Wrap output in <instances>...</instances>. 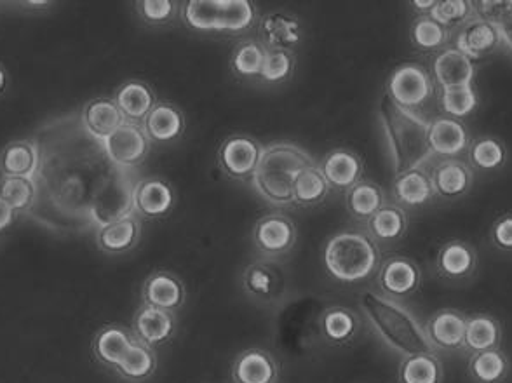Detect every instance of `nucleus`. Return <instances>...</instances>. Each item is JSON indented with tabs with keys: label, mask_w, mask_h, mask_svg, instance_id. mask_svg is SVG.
<instances>
[{
	"label": "nucleus",
	"mask_w": 512,
	"mask_h": 383,
	"mask_svg": "<svg viewBox=\"0 0 512 383\" xmlns=\"http://www.w3.org/2000/svg\"><path fill=\"white\" fill-rule=\"evenodd\" d=\"M39 148L34 208L27 218L58 236L95 230L91 206L103 185L119 171L103 143L89 135L81 112L54 115L32 136Z\"/></svg>",
	"instance_id": "1"
},
{
	"label": "nucleus",
	"mask_w": 512,
	"mask_h": 383,
	"mask_svg": "<svg viewBox=\"0 0 512 383\" xmlns=\"http://www.w3.org/2000/svg\"><path fill=\"white\" fill-rule=\"evenodd\" d=\"M378 121L384 133L385 145L391 159L394 175H403L411 169H422L431 161L429 124L413 110L399 107L389 96H382L378 105Z\"/></svg>",
	"instance_id": "2"
},
{
	"label": "nucleus",
	"mask_w": 512,
	"mask_h": 383,
	"mask_svg": "<svg viewBox=\"0 0 512 383\" xmlns=\"http://www.w3.org/2000/svg\"><path fill=\"white\" fill-rule=\"evenodd\" d=\"M359 305L380 340L398 352L399 356L436 354L425 335L424 326L398 300L375 291H363L359 296Z\"/></svg>",
	"instance_id": "3"
},
{
	"label": "nucleus",
	"mask_w": 512,
	"mask_h": 383,
	"mask_svg": "<svg viewBox=\"0 0 512 383\" xmlns=\"http://www.w3.org/2000/svg\"><path fill=\"white\" fill-rule=\"evenodd\" d=\"M314 161L304 148L293 143H276L263 148L262 159L253 175L256 192L274 206L293 202V183Z\"/></svg>",
	"instance_id": "4"
},
{
	"label": "nucleus",
	"mask_w": 512,
	"mask_h": 383,
	"mask_svg": "<svg viewBox=\"0 0 512 383\" xmlns=\"http://www.w3.org/2000/svg\"><path fill=\"white\" fill-rule=\"evenodd\" d=\"M324 265L340 283H363L380 269V249L366 234L340 232L326 244Z\"/></svg>",
	"instance_id": "5"
},
{
	"label": "nucleus",
	"mask_w": 512,
	"mask_h": 383,
	"mask_svg": "<svg viewBox=\"0 0 512 383\" xmlns=\"http://www.w3.org/2000/svg\"><path fill=\"white\" fill-rule=\"evenodd\" d=\"M138 182H140V176L135 169H119L103 185V189L98 192L91 206V222L95 225V232L108 223L117 222L135 213L133 197H135Z\"/></svg>",
	"instance_id": "6"
},
{
	"label": "nucleus",
	"mask_w": 512,
	"mask_h": 383,
	"mask_svg": "<svg viewBox=\"0 0 512 383\" xmlns=\"http://www.w3.org/2000/svg\"><path fill=\"white\" fill-rule=\"evenodd\" d=\"M102 143L110 162L122 169H136L150 152V138L138 122H124Z\"/></svg>",
	"instance_id": "7"
},
{
	"label": "nucleus",
	"mask_w": 512,
	"mask_h": 383,
	"mask_svg": "<svg viewBox=\"0 0 512 383\" xmlns=\"http://www.w3.org/2000/svg\"><path fill=\"white\" fill-rule=\"evenodd\" d=\"M434 93L431 75L415 63L396 68L387 82V93L392 101L406 110L424 105Z\"/></svg>",
	"instance_id": "8"
},
{
	"label": "nucleus",
	"mask_w": 512,
	"mask_h": 383,
	"mask_svg": "<svg viewBox=\"0 0 512 383\" xmlns=\"http://www.w3.org/2000/svg\"><path fill=\"white\" fill-rule=\"evenodd\" d=\"M422 283V272L417 263L406 256H392L378 269V286L382 295L392 300L413 295Z\"/></svg>",
	"instance_id": "9"
},
{
	"label": "nucleus",
	"mask_w": 512,
	"mask_h": 383,
	"mask_svg": "<svg viewBox=\"0 0 512 383\" xmlns=\"http://www.w3.org/2000/svg\"><path fill=\"white\" fill-rule=\"evenodd\" d=\"M500 28L474 16L455 35V48L471 61L483 60L486 56L502 48Z\"/></svg>",
	"instance_id": "10"
},
{
	"label": "nucleus",
	"mask_w": 512,
	"mask_h": 383,
	"mask_svg": "<svg viewBox=\"0 0 512 383\" xmlns=\"http://www.w3.org/2000/svg\"><path fill=\"white\" fill-rule=\"evenodd\" d=\"M467 317L459 310L443 309L424 324L425 335L434 350L457 352L465 347Z\"/></svg>",
	"instance_id": "11"
},
{
	"label": "nucleus",
	"mask_w": 512,
	"mask_h": 383,
	"mask_svg": "<svg viewBox=\"0 0 512 383\" xmlns=\"http://www.w3.org/2000/svg\"><path fill=\"white\" fill-rule=\"evenodd\" d=\"M262 154L260 143L246 136H234L220 148V164L227 175L244 180L255 175Z\"/></svg>",
	"instance_id": "12"
},
{
	"label": "nucleus",
	"mask_w": 512,
	"mask_h": 383,
	"mask_svg": "<svg viewBox=\"0 0 512 383\" xmlns=\"http://www.w3.org/2000/svg\"><path fill=\"white\" fill-rule=\"evenodd\" d=\"M432 75L441 89L465 88L474 86L476 67L474 61L469 60L459 49L445 48L439 51L432 61Z\"/></svg>",
	"instance_id": "13"
},
{
	"label": "nucleus",
	"mask_w": 512,
	"mask_h": 383,
	"mask_svg": "<svg viewBox=\"0 0 512 383\" xmlns=\"http://www.w3.org/2000/svg\"><path fill=\"white\" fill-rule=\"evenodd\" d=\"M436 267L439 276L445 277L446 281L462 283L471 279L478 269V253L469 242L452 239L439 249Z\"/></svg>",
	"instance_id": "14"
},
{
	"label": "nucleus",
	"mask_w": 512,
	"mask_h": 383,
	"mask_svg": "<svg viewBox=\"0 0 512 383\" xmlns=\"http://www.w3.org/2000/svg\"><path fill=\"white\" fill-rule=\"evenodd\" d=\"M142 298L143 305L173 314L175 310L182 309L187 300V289L175 274L161 270L145 281Z\"/></svg>",
	"instance_id": "15"
},
{
	"label": "nucleus",
	"mask_w": 512,
	"mask_h": 383,
	"mask_svg": "<svg viewBox=\"0 0 512 383\" xmlns=\"http://www.w3.org/2000/svg\"><path fill=\"white\" fill-rule=\"evenodd\" d=\"M429 147L432 155L445 157L452 161L453 157L467 152L471 145V138L462 122L452 117H438L429 124Z\"/></svg>",
	"instance_id": "16"
},
{
	"label": "nucleus",
	"mask_w": 512,
	"mask_h": 383,
	"mask_svg": "<svg viewBox=\"0 0 512 383\" xmlns=\"http://www.w3.org/2000/svg\"><path fill=\"white\" fill-rule=\"evenodd\" d=\"M297 241V229L288 216L270 215L256 223V248L265 255L277 256L288 253Z\"/></svg>",
	"instance_id": "17"
},
{
	"label": "nucleus",
	"mask_w": 512,
	"mask_h": 383,
	"mask_svg": "<svg viewBox=\"0 0 512 383\" xmlns=\"http://www.w3.org/2000/svg\"><path fill=\"white\" fill-rule=\"evenodd\" d=\"M133 204L135 215L147 220H157L164 218L173 209L175 194L168 183L162 182L159 178H147L136 183Z\"/></svg>",
	"instance_id": "18"
},
{
	"label": "nucleus",
	"mask_w": 512,
	"mask_h": 383,
	"mask_svg": "<svg viewBox=\"0 0 512 383\" xmlns=\"http://www.w3.org/2000/svg\"><path fill=\"white\" fill-rule=\"evenodd\" d=\"M133 333L138 342H142L150 349L162 347L164 343H168L173 338L175 317L171 312L143 305L133 319Z\"/></svg>",
	"instance_id": "19"
},
{
	"label": "nucleus",
	"mask_w": 512,
	"mask_h": 383,
	"mask_svg": "<svg viewBox=\"0 0 512 383\" xmlns=\"http://www.w3.org/2000/svg\"><path fill=\"white\" fill-rule=\"evenodd\" d=\"M434 192L445 201H457L460 197L469 194L474 176L469 164L457 161H445L434 169L431 176Z\"/></svg>",
	"instance_id": "20"
},
{
	"label": "nucleus",
	"mask_w": 512,
	"mask_h": 383,
	"mask_svg": "<svg viewBox=\"0 0 512 383\" xmlns=\"http://www.w3.org/2000/svg\"><path fill=\"white\" fill-rule=\"evenodd\" d=\"M81 119L86 131L98 142L107 140L108 136L121 128L124 122H128L117 107V103L108 98H98L86 103L81 110Z\"/></svg>",
	"instance_id": "21"
},
{
	"label": "nucleus",
	"mask_w": 512,
	"mask_h": 383,
	"mask_svg": "<svg viewBox=\"0 0 512 383\" xmlns=\"http://www.w3.org/2000/svg\"><path fill=\"white\" fill-rule=\"evenodd\" d=\"M140 236H142V225L138 216L133 213L96 230V244L107 255H124L135 248L140 241Z\"/></svg>",
	"instance_id": "22"
},
{
	"label": "nucleus",
	"mask_w": 512,
	"mask_h": 383,
	"mask_svg": "<svg viewBox=\"0 0 512 383\" xmlns=\"http://www.w3.org/2000/svg\"><path fill=\"white\" fill-rule=\"evenodd\" d=\"M39 169V148L34 140L7 143L0 152V175L34 180Z\"/></svg>",
	"instance_id": "23"
},
{
	"label": "nucleus",
	"mask_w": 512,
	"mask_h": 383,
	"mask_svg": "<svg viewBox=\"0 0 512 383\" xmlns=\"http://www.w3.org/2000/svg\"><path fill=\"white\" fill-rule=\"evenodd\" d=\"M321 173L330 187L351 190L361 180L363 162L351 150H335L324 159Z\"/></svg>",
	"instance_id": "24"
},
{
	"label": "nucleus",
	"mask_w": 512,
	"mask_h": 383,
	"mask_svg": "<svg viewBox=\"0 0 512 383\" xmlns=\"http://www.w3.org/2000/svg\"><path fill=\"white\" fill-rule=\"evenodd\" d=\"M135 340V336L131 335L126 328H122L119 324H108L95 336L93 352L103 366L117 368Z\"/></svg>",
	"instance_id": "25"
},
{
	"label": "nucleus",
	"mask_w": 512,
	"mask_h": 383,
	"mask_svg": "<svg viewBox=\"0 0 512 383\" xmlns=\"http://www.w3.org/2000/svg\"><path fill=\"white\" fill-rule=\"evenodd\" d=\"M394 197L406 208H424L436 197L431 176L424 169H411L394 178Z\"/></svg>",
	"instance_id": "26"
},
{
	"label": "nucleus",
	"mask_w": 512,
	"mask_h": 383,
	"mask_svg": "<svg viewBox=\"0 0 512 383\" xmlns=\"http://www.w3.org/2000/svg\"><path fill=\"white\" fill-rule=\"evenodd\" d=\"M234 383H276V361L260 349H250L232 366Z\"/></svg>",
	"instance_id": "27"
},
{
	"label": "nucleus",
	"mask_w": 512,
	"mask_h": 383,
	"mask_svg": "<svg viewBox=\"0 0 512 383\" xmlns=\"http://www.w3.org/2000/svg\"><path fill=\"white\" fill-rule=\"evenodd\" d=\"M117 107L128 122L145 121L157 105L154 91L140 81H129L117 89L114 98Z\"/></svg>",
	"instance_id": "28"
},
{
	"label": "nucleus",
	"mask_w": 512,
	"mask_h": 383,
	"mask_svg": "<svg viewBox=\"0 0 512 383\" xmlns=\"http://www.w3.org/2000/svg\"><path fill=\"white\" fill-rule=\"evenodd\" d=\"M244 288L258 300L270 302L279 298L283 293V272L277 269V265L267 262L251 263L243 276Z\"/></svg>",
	"instance_id": "29"
},
{
	"label": "nucleus",
	"mask_w": 512,
	"mask_h": 383,
	"mask_svg": "<svg viewBox=\"0 0 512 383\" xmlns=\"http://www.w3.org/2000/svg\"><path fill=\"white\" fill-rule=\"evenodd\" d=\"M150 142H175L185 129V119L178 108L169 103H157L143 124Z\"/></svg>",
	"instance_id": "30"
},
{
	"label": "nucleus",
	"mask_w": 512,
	"mask_h": 383,
	"mask_svg": "<svg viewBox=\"0 0 512 383\" xmlns=\"http://www.w3.org/2000/svg\"><path fill=\"white\" fill-rule=\"evenodd\" d=\"M502 342V326L488 314H478L467 319L464 349L471 354L497 350Z\"/></svg>",
	"instance_id": "31"
},
{
	"label": "nucleus",
	"mask_w": 512,
	"mask_h": 383,
	"mask_svg": "<svg viewBox=\"0 0 512 383\" xmlns=\"http://www.w3.org/2000/svg\"><path fill=\"white\" fill-rule=\"evenodd\" d=\"M469 164L481 173H497L507 164V148L499 138L481 136L467 148Z\"/></svg>",
	"instance_id": "32"
},
{
	"label": "nucleus",
	"mask_w": 512,
	"mask_h": 383,
	"mask_svg": "<svg viewBox=\"0 0 512 383\" xmlns=\"http://www.w3.org/2000/svg\"><path fill=\"white\" fill-rule=\"evenodd\" d=\"M408 218L405 209L399 206H384L368 220V232L373 241L396 242L405 236Z\"/></svg>",
	"instance_id": "33"
},
{
	"label": "nucleus",
	"mask_w": 512,
	"mask_h": 383,
	"mask_svg": "<svg viewBox=\"0 0 512 383\" xmlns=\"http://www.w3.org/2000/svg\"><path fill=\"white\" fill-rule=\"evenodd\" d=\"M509 370V357L500 349L472 354L469 359V373L476 383H504Z\"/></svg>",
	"instance_id": "34"
},
{
	"label": "nucleus",
	"mask_w": 512,
	"mask_h": 383,
	"mask_svg": "<svg viewBox=\"0 0 512 383\" xmlns=\"http://www.w3.org/2000/svg\"><path fill=\"white\" fill-rule=\"evenodd\" d=\"M260 32L270 51H288L300 42V27L297 21L284 14H270L263 18Z\"/></svg>",
	"instance_id": "35"
},
{
	"label": "nucleus",
	"mask_w": 512,
	"mask_h": 383,
	"mask_svg": "<svg viewBox=\"0 0 512 383\" xmlns=\"http://www.w3.org/2000/svg\"><path fill=\"white\" fill-rule=\"evenodd\" d=\"M115 370L129 382H143L152 377L157 370V354L154 349L135 340L128 354Z\"/></svg>",
	"instance_id": "36"
},
{
	"label": "nucleus",
	"mask_w": 512,
	"mask_h": 383,
	"mask_svg": "<svg viewBox=\"0 0 512 383\" xmlns=\"http://www.w3.org/2000/svg\"><path fill=\"white\" fill-rule=\"evenodd\" d=\"M358 330L359 319L352 310L345 307H331L324 312L321 331L328 342L344 345L351 342Z\"/></svg>",
	"instance_id": "37"
},
{
	"label": "nucleus",
	"mask_w": 512,
	"mask_h": 383,
	"mask_svg": "<svg viewBox=\"0 0 512 383\" xmlns=\"http://www.w3.org/2000/svg\"><path fill=\"white\" fill-rule=\"evenodd\" d=\"M345 204L354 218L370 220L378 209L384 208V192L375 183L359 182L351 190H347Z\"/></svg>",
	"instance_id": "38"
},
{
	"label": "nucleus",
	"mask_w": 512,
	"mask_h": 383,
	"mask_svg": "<svg viewBox=\"0 0 512 383\" xmlns=\"http://www.w3.org/2000/svg\"><path fill=\"white\" fill-rule=\"evenodd\" d=\"M443 366L436 354L405 357L399 366V383H441Z\"/></svg>",
	"instance_id": "39"
},
{
	"label": "nucleus",
	"mask_w": 512,
	"mask_h": 383,
	"mask_svg": "<svg viewBox=\"0 0 512 383\" xmlns=\"http://www.w3.org/2000/svg\"><path fill=\"white\" fill-rule=\"evenodd\" d=\"M328 192L330 185L321 173V168L314 164L304 169L293 183V202H298L302 206H314L317 202L323 201Z\"/></svg>",
	"instance_id": "40"
},
{
	"label": "nucleus",
	"mask_w": 512,
	"mask_h": 383,
	"mask_svg": "<svg viewBox=\"0 0 512 383\" xmlns=\"http://www.w3.org/2000/svg\"><path fill=\"white\" fill-rule=\"evenodd\" d=\"M411 42L418 51L431 53V51H443L445 44L450 39L448 30L438 21L432 20L431 16H420L411 25Z\"/></svg>",
	"instance_id": "41"
},
{
	"label": "nucleus",
	"mask_w": 512,
	"mask_h": 383,
	"mask_svg": "<svg viewBox=\"0 0 512 383\" xmlns=\"http://www.w3.org/2000/svg\"><path fill=\"white\" fill-rule=\"evenodd\" d=\"M0 199L6 202L7 206H11L18 215H27L28 211L34 208V180L0 176Z\"/></svg>",
	"instance_id": "42"
},
{
	"label": "nucleus",
	"mask_w": 512,
	"mask_h": 383,
	"mask_svg": "<svg viewBox=\"0 0 512 383\" xmlns=\"http://www.w3.org/2000/svg\"><path fill=\"white\" fill-rule=\"evenodd\" d=\"M439 105L443 108L446 117L452 119H465L476 112L479 107L478 91L474 86H465L457 89H441Z\"/></svg>",
	"instance_id": "43"
},
{
	"label": "nucleus",
	"mask_w": 512,
	"mask_h": 383,
	"mask_svg": "<svg viewBox=\"0 0 512 383\" xmlns=\"http://www.w3.org/2000/svg\"><path fill=\"white\" fill-rule=\"evenodd\" d=\"M183 18L199 32H220V0H190Z\"/></svg>",
	"instance_id": "44"
},
{
	"label": "nucleus",
	"mask_w": 512,
	"mask_h": 383,
	"mask_svg": "<svg viewBox=\"0 0 512 383\" xmlns=\"http://www.w3.org/2000/svg\"><path fill=\"white\" fill-rule=\"evenodd\" d=\"M255 9L248 0H220V32H243L253 25Z\"/></svg>",
	"instance_id": "45"
},
{
	"label": "nucleus",
	"mask_w": 512,
	"mask_h": 383,
	"mask_svg": "<svg viewBox=\"0 0 512 383\" xmlns=\"http://www.w3.org/2000/svg\"><path fill=\"white\" fill-rule=\"evenodd\" d=\"M429 16L432 20L438 21L439 25H443L446 30H450V28L464 27L465 23L472 20L476 14H474L472 2L443 0V2L436 4Z\"/></svg>",
	"instance_id": "46"
},
{
	"label": "nucleus",
	"mask_w": 512,
	"mask_h": 383,
	"mask_svg": "<svg viewBox=\"0 0 512 383\" xmlns=\"http://www.w3.org/2000/svg\"><path fill=\"white\" fill-rule=\"evenodd\" d=\"M267 51L263 46L256 42H246L237 48L234 58H232V67L237 74L243 77H255L262 72L263 61H265Z\"/></svg>",
	"instance_id": "47"
},
{
	"label": "nucleus",
	"mask_w": 512,
	"mask_h": 383,
	"mask_svg": "<svg viewBox=\"0 0 512 383\" xmlns=\"http://www.w3.org/2000/svg\"><path fill=\"white\" fill-rule=\"evenodd\" d=\"M472 7L478 18L492 23L495 27L504 28L512 25V0H481L472 2Z\"/></svg>",
	"instance_id": "48"
},
{
	"label": "nucleus",
	"mask_w": 512,
	"mask_h": 383,
	"mask_svg": "<svg viewBox=\"0 0 512 383\" xmlns=\"http://www.w3.org/2000/svg\"><path fill=\"white\" fill-rule=\"evenodd\" d=\"M291 70L293 58L288 51H267L260 77L265 82H281L290 77Z\"/></svg>",
	"instance_id": "49"
},
{
	"label": "nucleus",
	"mask_w": 512,
	"mask_h": 383,
	"mask_svg": "<svg viewBox=\"0 0 512 383\" xmlns=\"http://www.w3.org/2000/svg\"><path fill=\"white\" fill-rule=\"evenodd\" d=\"M136 11L147 23L162 25L173 18L175 4L169 0H140L136 2Z\"/></svg>",
	"instance_id": "50"
},
{
	"label": "nucleus",
	"mask_w": 512,
	"mask_h": 383,
	"mask_svg": "<svg viewBox=\"0 0 512 383\" xmlns=\"http://www.w3.org/2000/svg\"><path fill=\"white\" fill-rule=\"evenodd\" d=\"M490 239L495 248L504 253H512V213L500 216L499 220L493 223Z\"/></svg>",
	"instance_id": "51"
},
{
	"label": "nucleus",
	"mask_w": 512,
	"mask_h": 383,
	"mask_svg": "<svg viewBox=\"0 0 512 383\" xmlns=\"http://www.w3.org/2000/svg\"><path fill=\"white\" fill-rule=\"evenodd\" d=\"M16 218H18V213L0 199V232L11 229L14 222H16Z\"/></svg>",
	"instance_id": "52"
},
{
	"label": "nucleus",
	"mask_w": 512,
	"mask_h": 383,
	"mask_svg": "<svg viewBox=\"0 0 512 383\" xmlns=\"http://www.w3.org/2000/svg\"><path fill=\"white\" fill-rule=\"evenodd\" d=\"M411 4H413V7H415L422 16H429V14L432 13V9L438 4V0H425V2L417 0V2H411Z\"/></svg>",
	"instance_id": "53"
},
{
	"label": "nucleus",
	"mask_w": 512,
	"mask_h": 383,
	"mask_svg": "<svg viewBox=\"0 0 512 383\" xmlns=\"http://www.w3.org/2000/svg\"><path fill=\"white\" fill-rule=\"evenodd\" d=\"M53 2H20L21 9H30V11H44L49 9Z\"/></svg>",
	"instance_id": "54"
},
{
	"label": "nucleus",
	"mask_w": 512,
	"mask_h": 383,
	"mask_svg": "<svg viewBox=\"0 0 512 383\" xmlns=\"http://www.w3.org/2000/svg\"><path fill=\"white\" fill-rule=\"evenodd\" d=\"M500 35H502V44L512 53V25L500 28Z\"/></svg>",
	"instance_id": "55"
},
{
	"label": "nucleus",
	"mask_w": 512,
	"mask_h": 383,
	"mask_svg": "<svg viewBox=\"0 0 512 383\" xmlns=\"http://www.w3.org/2000/svg\"><path fill=\"white\" fill-rule=\"evenodd\" d=\"M7 86V74L4 68L0 67V95L6 91Z\"/></svg>",
	"instance_id": "56"
}]
</instances>
